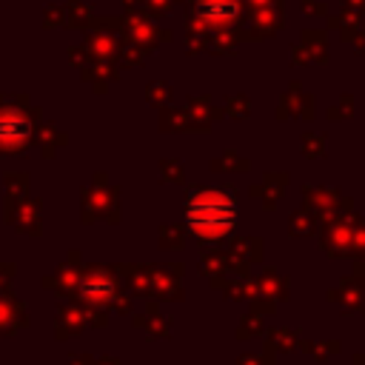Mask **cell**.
Listing matches in <instances>:
<instances>
[{
	"label": "cell",
	"instance_id": "cell-7",
	"mask_svg": "<svg viewBox=\"0 0 365 365\" xmlns=\"http://www.w3.org/2000/svg\"><path fill=\"white\" fill-rule=\"evenodd\" d=\"M26 131H29V125H26V120H23L17 111H6V114L0 117V143L17 145V143L26 140Z\"/></svg>",
	"mask_w": 365,
	"mask_h": 365
},
{
	"label": "cell",
	"instance_id": "cell-10",
	"mask_svg": "<svg viewBox=\"0 0 365 365\" xmlns=\"http://www.w3.org/2000/svg\"><path fill=\"white\" fill-rule=\"evenodd\" d=\"M262 328H265V322H262V314H245L242 317V322H240V328H237V336H248V334H262Z\"/></svg>",
	"mask_w": 365,
	"mask_h": 365
},
{
	"label": "cell",
	"instance_id": "cell-2",
	"mask_svg": "<svg viewBox=\"0 0 365 365\" xmlns=\"http://www.w3.org/2000/svg\"><path fill=\"white\" fill-rule=\"evenodd\" d=\"M362 222L359 214L354 211H345L342 217L336 220H328V228L322 231V245L331 257H339V254H348L351 251V240H354V228Z\"/></svg>",
	"mask_w": 365,
	"mask_h": 365
},
{
	"label": "cell",
	"instance_id": "cell-5",
	"mask_svg": "<svg viewBox=\"0 0 365 365\" xmlns=\"http://www.w3.org/2000/svg\"><path fill=\"white\" fill-rule=\"evenodd\" d=\"M228 254L225 251H220V248H202V254H200V271H202V277L208 274L211 277V285L217 288L220 285V279L228 274Z\"/></svg>",
	"mask_w": 365,
	"mask_h": 365
},
{
	"label": "cell",
	"instance_id": "cell-8",
	"mask_svg": "<svg viewBox=\"0 0 365 365\" xmlns=\"http://www.w3.org/2000/svg\"><path fill=\"white\" fill-rule=\"evenodd\" d=\"M288 231H291V237H314L317 222H314L311 211H294L288 220Z\"/></svg>",
	"mask_w": 365,
	"mask_h": 365
},
{
	"label": "cell",
	"instance_id": "cell-14",
	"mask_svg": "<svg viewBox=\"0 0 365 365\" xmlns=\"http://www.w3.org/2000/svg\"><path fill=\"white\" fill-rule=\"evenodd\" d=\"M356 274H362L365 277V251L359 254V259H356Z\"/></svg>",
	"mask_w": 365,
	"mask_h": 365
},
{
	"label": "cell",
	"instance_id": "cell-4",
	"mask_svg": "<svg viewBox=\"0 0 365 365\" xmlns=\"http://www.w3.org/2000/svg\"><path fill=\"white\" fill-rule=\"evenodd\" d=\"M331 299H336L342 305V311H359L365 305V277L356 274V277H348L339 282L336 291L328 294Z\"/></svg>",
	"mask_w": 365,
	"mask_h": 365
},
{
	"label": "cell",
	"instance_id": "cell-6",
	"mask_svg": "<svg viewBox=\"0 0 365 365\" xmlns=\"http://www.w3.org/2000/svg\"><path fill=\"white\" fill-rule=\"evenodd\" d=\"M254 288H257V294L259 297H265V299H285L288 297V279L285 277H279L277 271H271V268H265L262 274H259V279L254 282Z\"/></svg>",
	"mask_w": 365,
	"mask_h": 365
},
{
	"label": "cell",
	"instance_id": "cell-12",
	"mask_svg": "<svg viewBox=\"0 0 365 365\" xmlns=\"http://www.w3.org/2000/svg\"><path fill=\"white\" fill-rule=\"evenodd\" d=\"M351 251H356V254H362L365 251V220L354 228V240H351Z\"/></svg>",
	"mask_w": 365,
	"mask_h": 365
},
{
	"label": "cell",
	"instance_id": "cell-3",
	"mask_svg": "<svg viewBox=\"0 0 365 365\" xmlns=\"http://www.w3.org/2000/svg\"><path fill=\"white\" fill-rule=\"evenodd\" d=\"M225 254H228V265L237 274H245L251 262H259V257H262V240L259 237H234Z\"/></svg>",
	"mask_w": 365,
	"mask_h": 365
},
{
	"label": "cell",
	"instance_id": "cell-13",
	"mask_svg": "<svg viewBox=\"0 0 365 365\" xmlns=\"http://www.w3.org/2000/svg\"><path fill=\"white\" fill-rule=\"evenodd\" d=\"M237 365H268V362H265V356H251V354H242V356L237 359Z\"/></svg>",
	"mask_w": 365,
	"mask_h": 365
},
{
	"label": "cell",
	"instance_id": "cell-11",
	"mask_svg": "<svg viewBox=\"0 0 365 365\" xmlns=\"http://www.w3.org/2000/svg\"><path fill=\"white\" fill-rule=\"evenodd\" d=\"M185 240V228H180V225H165L163 228V242L165 245H180Z\"/></svg>",
	"mask_w": 365,
	"mask_h": 365
},
{
	"label": "cell",
	"instance_id": "cell-15",
	"mask_svg": "<svg viewBox=\"0 0 365 365\" xmlns=\"http://www.w3.org/2000/svg\"><path fill=\"white\" fill-rule=\"evenodd\" d=\"M354 365H365V354H356L354 356Z\"/></svg>",
	"mask_w": 365,
	"mask_h": 365
},
{
	"label": "cell",
	"instance_id": "cell-9",
	"mask_svg": "<svg viewBox=\"0 0 365 365\" xmlns=\"http://www.w3.org/2000/svg\"><path fill=\"white\" fill-rule=\"evenodd\" d=\"M268 339H271V348H277V351H294V345H297V334L294 331H285V328L271 331Z\"/></svg>",
	"mask_w": 365,
	"mask_h": 365
},
{
	"label": "cell",
	"instance_id": "cell-1",
	"mask_svg": "<svg viewBox=\"0 0 365 365\" xmlns=\"http://www.w3.org/2000/svg\"><path fill=\"white\" fill-rule=\"evenodd\" d=\"M240 205L231 191L200 188L188 194L185 202V225L200 242H217L228 237L237 225Z\"/></svg>",
	"mask_w": 365,
	"mask_h": 365
}]
</instances>
